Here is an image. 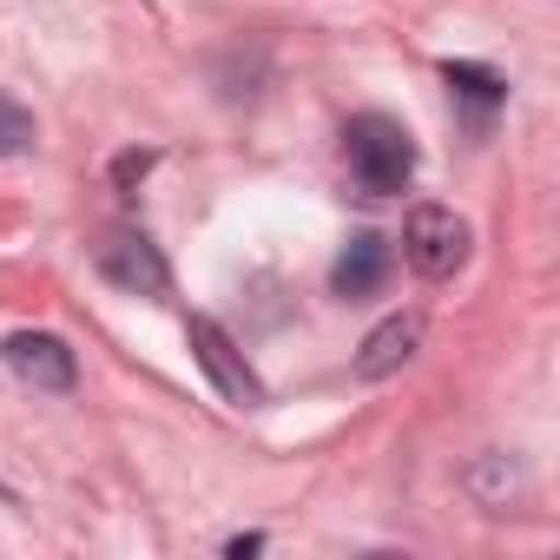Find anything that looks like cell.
I'll list each match as a JSON object with an SVG mask.
<instances>
[{
	"label": "cell",
	"mask_w": 560,
	"mask_h": 560,
	"mask_svg": "<svg viewBox=\"0 0 560 560\" xmlns=\"http://www.w3.org/2000/svg\"><path fill=\"white\" fill-rule=\"evenodd\" d=\"M416 343H422V317H416V311H402V317L376 324V330L363 337V350H357V376H363V383H376V376L402 370V363L416 357Z\"/></svg>",
	"instance_id": "52a82bcc"
},
{
	"label": "cell",
	"mask_w": 560,
	"mask_h": 560,
	"mask_svg": "<svg viewBox=\"0 0 560 560\" xmlns=\"http://www.w3.org/2000/svg\"><path fill=\"white\" fill-rule=\"evenodd\" d=\"M442 80L455 86V100H468V106H481V113H494V106L508 100V80H501V73H488V67H468V60H448V67H442Z\"/></svg>",
	"instance_id": "ba28073f"
},
{
	"label": "cell",
	"mask_w": 560,
	"mask_h": 560,
	"mask_svg": "<svg viewBox=\"0 0 560 560\" xmlns=\"http://www.w3.org/2000/svg\"><path fill=\"white\" fill-rule=\"evenodd\" d=\"M185 343H191V363L211 376V389L231 402V409H257L264 402V383H257V370L244 363V350L211 324V317H191L185 324Z\"/></svg>",
	"instance_id": "7a4b0ae2"
},
{
	"label": "cell",
	"mask_w": 560,
	"mask_h": 560,
	"mask_svg": "<svg viewBox=\"0 0 560 560\" xmlns=\"http://www.w3.org/2000/svg\"><path fill=\"white\" fill-rule=\"evenodd\" d=\"M34 139H40V132H34V113H27L21 100L0 93V159H21Z\"/></svg>",
	"instance_id": "9c48e42d"
},
{
	"label": "cell",
	"mask_w": 560,
	"mask_h": 560,
	"mask_svg": "<svg viewBox=\"0 0 560 560\" xmlns=\"http://www.w3.org/2000/svg\"><path fill=\"white\" fill-rule=\"evenodd\" d=\"M0 357H8V370L27 389H47V396H67L80 383V363H73V350L54 330H14L8 343H0Z\"/></svg>",
	"instance_id": "277c9868"
},
{
	"label": "cell",
	"mask_w": 560,
	"mask_h": 560,
	"mask_svg": "<svg viewBox=\"0 0 560 560\" xmlns=\"http://www.w3.org/2000/svg\"><path fill=\"white\" fill-rule=\"evenodd\" d=\"M145 165H152V152H126L113 172H119V185H126V198H132V178H145Z\"/></svg>",
	"instance_id": "30bf717a"
},
{
	"label": "cell",
	"mask_w": 560,
	"mask_h": 560,
	"mask_svg": "<svg viewBox=\"0 0 560 560\" xmlns=\"http://www.w3.org/2000/svg\"><path fill=\"white\" fill-rule=\"evenodd\" d=\"M402 257L422 277H455L462 257H468V224L448 205H416L409 224H402Z\"/></svg>",
	"instance_id": "3957f363"
},
{
	"label": "cell",
	"mask_w": 560,
	"mask_h": 560,
	"mask_svg": "<svg viewBox=\"0 0 560 560\" xmlns=\"http://www.w3.org/2000/svg\"><path fill=\"white\" fill-rule=\"evenodd\" d=\"M343 159H350V178H357L363 198H396V191H409V178H416V139H409V126L389 119V113L350 119V126H343Z\"/></svg>",
	"instance_id": "6da1fadb"
},
{
	"label": "cell",
	"mask_w": 560,
	"mask_h": 560,
	"mask_svg": "<svg viewBox=\"0 0 560 560\" xmlns=\"http://www.w3.org/2000/svg\"><path fill=\"white\" fill-rule=\"evenodd\" d=\"M100 277H106V284H119V291H132V298H165L172 291V270H165L159 244H145L132 231H119V237L100 244Z\"/></svg>",
	"instance_id": "5b68a950"
},
{
	"label": "cell",
	"mask_w": 560,
	"mask_h": 560,
	"mask_svg": "<svg viewBox=\"0 0 560 560\" xmlns=\"http://www.w3.org/2000/svg\"><path fill=\"white\" fill-rule=\"evenodd\" d=\"M389 237H376V231H357L343 250H337V264H330V291L343 298V304H363V298H376L383 284H389Z\"/></svg>",
	"instance_id": "8992f818"
}]
</instances>
